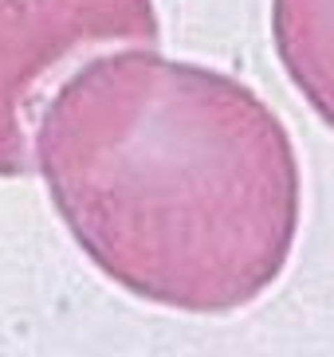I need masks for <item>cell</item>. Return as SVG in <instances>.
I'll return each mask as SVG.
<instances>
[{"label": "cell", "instance_id": "cell-3", "mask_svg": "<svg viewBox=\"0 0 334 357\" xmlns=\"http://www.w3.org/2000/svg\"><path fill=\"white\" fill-rule=\"evenodd\" d=\"M272 43L299 98L334 134V0H272Z\"/></svg>", "mask_w": 334, "mask_h": 357}, {"label": "cell", "instance_id": "cell-1", "mask_svg": "<svg viewBox=\"0 0 334 357\" xmlns=\"http://www.w3.org/2000/svg\"><path fill=\"white\" fill-rule=\"evenodd\" d=\"M31 173L94 271L177 314L260 303L303 228V165L272 102L157 47L75 67L40 110Z\"/></svg>", "mask_w": 334, "mask_h": 357}, {"label": "cell", "instance_id": "cell-2", "mask_svg": "<svg viewBox=\"0 0 334 357\" xmlns=\"http://www.w3.org/2000/svg\"><path fill=\"white\" fill-rule=\"evenodd\" d=\"M154 0H0V177L31 173V134L55 86L91 55L157 47Z\"/></svg>", "mask_w": 334, "mask_h": 357}]
</instances>
